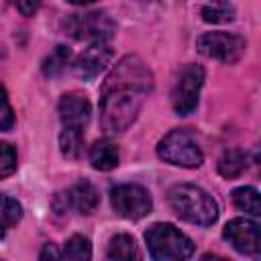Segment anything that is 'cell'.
Returning a JSON list of instances; mask_svg holds the SVG:
<instances>
[{"mask_svg":"<svg viewBox=\"0 0 261 261\" xmlns=\"http://www.w3.org/2000/svg\"><path fill=\"white\" fill-rule=\"evenodd\" d=\"M153 73L137 55L122 57L106 82L100 96V124L106 133H124L139 116L145 98L153 90Z\"/></svg>","mask_w":261,"mask_h":261,"instance_id":"cell-1","label":"cell"},{"mask_svg":"<svg viewBox=\"0 0 261 261\" xmlns=\"http://www.w3.org/2000/svg\"><path fill=\"white\" fill-rule=\"evenodd\" d=\"M171 210L186 222L198 226H212L218 218V206L214 198L194 184H177L167 192Z\"/></svg>","mask_w":261,"mask_h":261,"instance_id":"cell-2","label":"cell"},{"mask_svg":"<svg viewBox=\"0 0 261 261\" xmlns=\"http://www.w3.org/2000/svg\"><path fill=\"white\" fill-rule=\"evenodd\" d=\"M145 243L153 261H186L194 253L188 234L169 222H155L145 230Z\"/></svg>","mask_w":261,"mask_h":261,"instance_id":"cell-3","label":"cell"},{"mask_svg":"<svg viewBox=\"0 0 261 261\" xmlns=\"http://www.w3.org/2000/svg\"><path fill=\"white\" fill-rule=\"evenodd\" d=\"M157 155L171 165H179V167H188V169L200 167L204 161V153L200 149V143L190 128L169 130L159 141Z\"/></svg>","mask_w":261,"mask_h":261,"instance_id":"cell-4","label":"cell"},{"mask_svg":"<svg viewBox=\"0 0 261 261\" xmlns=\"http://www.w3.org/2000/svg\"><path fill=\"white\" fill-rule=\"evenodd\" d=\"M63 29L73 39H90L92 43H106L114 35V20L104 10H82L65 16Z\"/></svg>","mask_w":261,"mask_h":261,"instance_id":"cell-5","label":"cell"},{"mask_svg":"<svg viewBox=\"0 0 261 261\" xmlns=\"http://www.w3.org/2000/svg\"><path fill=\"white\" fill-rule=\"evenodd\" d=\"M204 67L198 63H188L181 67L175 86L171 90V106L179 116H188L196 110L200 90L204 86Z\"/></svg>","mask_w":261,"mask_h":261,"instance_id":"cell-6","label":"cell"},{"mask_svg":"<svg viewBox=\"0 0 261 261\" xmlns=\"http://www.w3.org/2000/svg\"><path fill=\"white\" fill-rule=\"evenodd\" d=\"M245 47H247V41L241 35L226 33V31L202 33L196 41V49L202 55L212 57V59L222 61V63H237L243 57Z\"/></svg>","mask_w":261,"mask_h":261,"instance_id":"cell-7","label":"cell"},{"mask_svg":"<svg viewBox=\"0 0 261 261\" xmlns=\"http://www.w3.org/2000/svg\"><path fill=\"white\" fill-rule=\"evenodd\" d=\"M110 204H112L114 212L126 220H141L153 208L149 192L139 184L114 186L110 190Z\"/></svg>","mask_w":261,"mask_h":261,"instance_id":"cell-8","label":"cell"},{"mask_svg":"<svg viewBox=\"0 0 261 261\" xmlns=\"http://www.w3.org/2000/svg\"><path fill=\"white\" fill-rule=\"evenodd\" d=\"M100 202L98 190L88 181L80 179L73 186H69L65 192L55 194L53 198V210L57 214H65L69 210H75L80 214H92Z\"/></svg>","mask_w":261,"mask_h":261,"instance_id":"cell-9","label":"cell"},{"mask_svg":"<svg viewBox=\"0 0 261 261\" xmlns=\"http://www.w3.org/2000/svg\"><path fill=\"white\" fill-rule=\"evenodd\" d=\"M90 114H92V104L86 94L69 92V94L61 96V100H59L61 128L84 133L86 124L90 122Z\"/></svg>","mask_w":261,"mask_h":261,"instance_id":"cell-10","label":"cell"},{"mask_svg":"<svg viewBox=\"0 0 261 261\" xmlns=\"http://www.w3.org/2000/svg\"><path fill=\"white\" fill-rule=\"evenodd\" d=\"M222 239L232 245L239 253L257 255L259 253V224L249 218H232L222 228Z\"/></svg>","mask_w":261,"mask_h":261,"instance_id":"cell-11","label":"cell"},{"mask_svg":"<svg viewBox=\"0 0 261 261\" xmlns=\"http://www.w3.org/2000/svg\"><path fill=\"white\" fill-rule=\"evenodd\" d=\"M112 57H114V51L110 49L108 43H90L77 55V59L73 63V71L77 77L90 82V80L98 77V73H102L108 67Z\"/></svg>","mask_w":261,"mask_h":261,"instance_id":"cell-12","label":"cell"},{"mask_svg":"<svg viewBox=\"0 0 261 261\" xmlns=\"http://www.w3.org/2000/svg\"><path fill=\"white\" fill-rule=\"evenodd\" d=\"M102 261H141L137 241L126 232L114 234L106 245Z\"/></svg>","mask_w":261,"mask_h":261,"instance_id":"cell-13","label":"cell"},{"mask_svg":"<svg viewBox=\"0 0 261 261\" xmlns=\"http://www.w3.org/2000/svg\"><path fill=\"white\" fill-rule=\"evenodd\" d=\"M90 163L98 171H110L118 165V147L110 139H100L90 147Z\"/></svg>","mask_w":261,"mask_h":261,"instance_id":"cell-14","label":"cell"},{"mask_svg":"<svg viewBox=\"0 0 261 261\" xmlns=\"http://www.w3.org/2000/svg\"><path fill=\"white\" fill-rule=\"evenodd\" d=\"M247 167V155L241 149H226L218 159V173L226 179L239 177Z\"/></svg>","mask_w":261,"mask_h":261,"instance_id":"cell-15","label":"cell"},{"mask_svg":"<svg viewBox=\"0 0 261 261\" xmlns=\"http://www.w3.org/2000/svg\"><path fill=\"white\" fill-rule=\"evenodd\" d=\"M22 218V206L16 198L2 194L0 196V239L18 224V220Z\"/></svg>","mask_w":261,"mask_h":261,"instance_id":"cell-16","label":"cell"},{"mask_svg":"<svg viewBox=\"0 0 261 261\" xmlns=\"http://www.w3.org/2000/svg\"><path fill=\"white\" fill-rule=\"evenodd\" d=\"M232 202L239 210L249 212L251 216L261 214V204H259V192L251 186H241L232 192Z\"/></svg>","mask_w":261,"mask_h":261,"instance_id":"cell-17","label":"cell"},{"mask_svg":"<svg viewBox=\"0 0 261 261\" xmlns=\"http://www.w3.org/2000/svg\"><path fill=\"white\" fill-rule=\"evenodd\" d=\"M69 57H71V51L65 47V45H57L45 59H43V73L47 77H55L59 75L65 65L69 63Z\"/></svg>","mask_w":261,"mask_h":261,"instance_id":"cell-18","label":"cell"},{"mask_svg":"<svg viewBox=\"0 0 261 261\" xmlns=\"http://www.w3.org/2000/svg\"><path fill=\"white\" fill-rule=\"evenodd\" d=\"M63 261H92V243L82 234H73L65 243Z\"/></svg>","mask_w":261,"mask_h":261,"instance_id":"cell-19","label":"cell"},{"mask_svg":"<svg viewBox=\"0 0 261 261\" xmlns=\"http://www.w3.org/2000/svg\"><path fill=\"white\" fill-rule=\"evenodd\" d=\"M202 18L206 22L212 24H220V22H230L234 18V6L226 4V2H216V4H206L200 10Z\"/></svg>","mask_w":261,"mask_h":261,"instance_id":"cell-20","label":"cell"},{"mask_svg":"<svg viewBox=\"0 0 261 261\" xmlns=\"http://www.w3.org/2000/svg\"><path fill=\"white\" fill-rule=\"evenodd\" d=\"M16 171V151L10 143L0 141V179Z\"/></svg>","mask_w":261,"mask_h":261,"instance_id":"cell-21","label":"cell"},{"mask_svg":"<svg viewBox=\"0 0 261 261\" xmlns=\"http://www.w3.org/2000/svg\"><path fill=\"white\" fill-rule=\"evenodd\" d=\"M14 126V112L8 102V94L0 84V130H10Z\"/></svg>","mask_w":261,"mask_h":261,"instance_id":"cell-22","label":"cell"},{"mask_svg":"<svg viewBox=\"0 0 261 261\" xmlns=\"http://www.w3.org/2000/svg\"><path fill=\"white\" fill-rule=\"evenodd\" d=\"M39 261H63V255L55 243H45L39 253Z\"/></svg>","mask_w":261,"mask_h":261,"instance_id":"cell-23","label":"cell"},{"mask_svg":"<svg viewBox=\"0 0 261 261\" xmlns=\"http://www.w3.org/2000/svg\"><path fill=\"white\" fill-rule=\"evenodd\" d=\"M37 8H39V2H18L16 4V10H20L24 16H31Z\"/></svg>","mask_w":261,"mask_h":261,"instance_id":"cell-24","label":"cell"},{"mask_svg":"<svg viewBox=\"0 0 261 261\" xmlns=\"http://www.w3.org/2000/svg\"><path fill=\"white\" fill-rule=\"evenodd\" d=\"M200 261H230V259L220 257V255H214V253H206V255H202V259H200Z\"/></svg>","mask_w":261,"mask_h":261,"instance_id":"cell-25","label":"cell"}]
</instances>
